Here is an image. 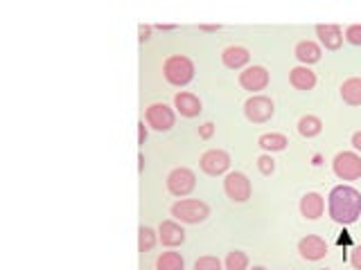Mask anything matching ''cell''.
<instances>
[{"mask_svg":"<svg viewBox=\"0 0 361 270\" xmlns=\"http://www.w3.org/2000/svg\"><path fill=\"white\" fill-rule=\"evenodd\" d=\"M327 207L332 221L341 223V226H350L361 216V191L350 187V185H339L329 191Z\"/></svg>","mask_w":361,"mask_h":270,"instance_id":"1","label":"cell"},{"mask_svg":"<svg viewBox=\"0 0 361 270\" xmlns=\"http://www.w3.org/2000/svg\"><path fill=\"white\" fill-rule=\"evenodd\" d=\"M163 75L172 86H179V88L188 86L195 79V64L188 57H183V54H172V57L165 59Z\"/></svg>","mask_w":361,"mask_h":270,"instance_id":"2","label":"cell"},{"mask_svg":"<svg viewBox=\"0 0 361 270\" xmlns=\"http://www.w3.org/2000/svg\"><path fill=\"white\" fill-rule=\"evenodd\" d=\"M172 216L176 221L181 223H203L206 219L210 216V207L203 203V200H197V198H183V200H176L172 205Z\"/></svg>","mask_w":361,"mask_h":270,"instance_id":"3","label":"cell"},{"mask_svg":"<svg viewBox=\"0 0 361 270\" xmlns=\"http://www.w3.org/2000/svg\"><path fill=\"white\" fill-rule=\"evenodd\" d=\"M332 169H334L336 178L357 180V178H361V156H357L355 151L336 153V158L332 162Z\"/></svg>","mask_w":361,"mask_h":270,"instance_id":"4","label":"cell"},{"mask_svg":"<svg viewBox=\"0 0 361 270\" xmlns=\"http://www.w3.org/2000/svg\"><path fill=\"white\" fill-rule=\"evenodd\" d=\"M195 187H197V176L188 167H176L170 172V176H167V189H170L172 196L183 198Z\"/></svg>","mask_w":361,"mask_h":270,"instance_id":"5","label":"cell"},{"mask_svg":"<svg viewBox=\"0 0 361 270\" xmlns=\"http://www.w3.org/2000/svg\"><path fill=\"white\" fill-rule=\"evenodd\" d=\"M273 102L264 95H256L247 99V104H244V115H247V120L253 122V124H264L273 118Z\"/></svg>","mask_w":361,"mask_h":270,"instance_id":"6","label":"cell"},{"mask_svg":"<svg viewBox=\"0 0 361 270\" xmlns=\"http://www.w3.org/2000/svg\"><path fill=\"white\" fill-rule=\"evenodd\" d=\"M224 191L233 203H244L251 198V180L242 172H230L224 178Z\"/></svg>","mask_w":361,"mask_h":270,"instance_id":"7","label":"cell"},{"mask_svg":"<svg viewBox=\"0 0 361 270\" xmlns=\"http://www.w3.org/2000/svg\"><path fill=\"white\" fill-rule=\"evenodd\" d=\"M199 167H201V172L208 176H221L230 169V156L221 149H210L203 153L201 160H199Z\"/></svg>","mask_w":361,"mask_h":270,"instance_id":"8","label":"cell"},{"mask_svg":"<svg viewBox=\"0 0 361 270\" xmlns=\"http://www.w3.org/2000/svg\"><path fill=\"white\" fill-rule=\"evenodd\" d=\"M145 120H147V124L156 131H170L176 122V115L174 111L167 104H151L147 108V113H145Z\"/></svg>","mask_w":361,"mask_h":270,"instance_id":"9","label":"cell"},{"mask_svg":"<svg viewBox=\"0 0 361 270\" xmlns=\"http://www.w3.org/2000/svg\"><path fill=\"white\" fill-rule=\"evenodd\" d=\"M240 86L244 90H251V92H260L269 86V72L266 68L262 66H249L244 68V72H240Z\"/></svg>","mask_w":361,"mask_h":270,"instance_id":"10","label":"cell"},{"mask_svg":"<svg viewBox=\"0 0 361 270\" xmlns=\"http://www.w3.org/2000/svg\"><path fill=\"white\" fill-rule=\"evenodd\" d=\"M327 243H325V239H321L316 234H310V237H305L298 241V252H301V257L307 259V261H321V259H325V254H327Z\"/></svg>","mask_w":361,"mask_h":270,"instance_id":"11","label":"cell"},{"mask_svg":"<svg viewBox=\"0 0 361 270\" xmlns=\"http://www.w3.org/2000/svg\"><path fill=\"white\" fill-rule=\"evenodd\" d=\"M158 239L167 248H176V245L186 241V232H183V228L176 221H163L158 226Z\"/></svg>","mask_w":361,"mask_h":270,"instance_id":"12","label":"cell"},{"mask_svg":"<svg viewBox=\"0 0 361 270\" xmlns=\"http://www.w3.org/2000/svg\"><path fill=\"white\" fill-rule=\"evenodd\" d=\"M325 210V200L316 191H307V194L301 198V214L305 216L307 221H316L323 216Z\"/></svg>","mask_w":361,"mask_h":270,"instance_id":"13","label":"cell"},{"mask_svg":"<svg viewBox=\"0 0 361 270\" xmlns=\"http://www.w3.org/2000/svg\"><path fill=\"white\" fill-rule=\"evenodd\" d=\"M174 106H176V111L183 115V118H197V115L203 111L201 99H199L197 95H192V92H176Z\"/></svg>","mask_w":361,"mask_h":270,"instance_id":"14","label":"cell"},{"mask_svg":"<svg viewBox=\"0 0 361 270\" xmlns=\"http://www.w3.org/2000/svg\"><path fill=\"white\" fill-rule=\"evenodd\" d=\"M221 61H224V66L230 68V70H242L244 66H249L251 54L242 45H230V48L221 52Z\"/></svg>","mask_w":361,"mask_h":270,"instance_id":"15","label":"cell"},{"mask_svg":"<svg viewBox=\"0 0 361 270\" xmlns=\"http://www.w3.org/2000/svg\"><path fill=\"white\" fill-rule=\"evenodd\" d=\"M316 36L325 50H339L345 38L339 25H316Z\"/></svg>","mask_w":361,"mask_h":270,"instance_id":"16","label":"cell"},{"mask_svg":"<svg viewBox=\"0 0 361 270\" xmlns=\"http://www.w3.org/2000/svg\"><path fill=\"white\" fill-rule=\"evenodd\" d=\"M289 81L296 90H312L316 86V75H314L307 66H298L289 72Z\"/></svg>","mask_w":361,"mask_h":270,"instance_id":"17","label":"cell"},{"mask_svg":"<svg viewBox=\"0 0 361 270\" xmlns=\"http://www.w3.org/2000/svg\"><path fill=\"white\" fill-rule=\"evenodd\" d=\"M321 45L314 43V41H301L296 45V59L301 61L303 66H312L316 64V61H321Z\"/></svg>","mask_w":361,"mask_h":270,"instance_id":"18","label":"cell"},{"mask_svg":"<svg viewBox=\"0 0 361 270\" xmlns=\"http://www.w3.org/2000/svg\"><path fill=\"white\" fill-rule=\"evenodd\" d=\"M341 99L348 106H361V79L350 77L341 83Z\"/></svg>","mask_w":361,"mask_h":270,"instance_id":"19","label":"cell"},{"mask_svg":"<svg viewBox=\"0 0 361 270\" xmlns=\"http://www.w3.org/2000/svg\"><path fill=\"white\" fill-rule=\"evenodd\" d=\"M321 131H323V122H321V118H316V115H305V118H301V122H298V133L303 137H316Z\"/></svg>","mask_w":361,"mask_h":270,"instance_id":"20","label":"cell"},{"mask_svg":"<svg viewBox=\"0 0 361 270\" xmlns=\"http://www.w3.org/2000/svg\"><path fill=\"white\" fill-rule=\"evenodd\" d=\"M258 144L262 146L264 151L273 153V151H285L287 144H289V140H287V137L282 135V133H264V135L258 140Z\"/></svg>","mask_w":361,"mask_h":270,"instance_id":"21","label":"cell"},{"mask_svg":"<svg viewBox=\"0 0 361 270\" xmlns=\"http://www.w3.org/2000/svg\"><path fill=\"white\" fill-rule=\"evenodd\" d=\"M156 270H186V261L179 252H163L156 259Z\"/></svg>","mask_w":361,"mask_h":270,"instance_id":"22","label":"cell"},{"mask_svg":"<svg viewBox=\"0 0 361 270\" xmlns=\"http://www.w3.org/2000/svg\"><path fill=\"white\" fill-rule=\"evenodd\" d=\"M156 241H158L156 232H153V230L147 228V226H140V230H138V250L149 252L153 245H156Z\"/></svg>","mask_w":361,"mask_h":270,"instance_id":"23","label":"cell"},{"mask_svg":"<svg viewBox=\"0 0 361 270\" xmlns=\"http://www.w3.org/2000/svg\"><path fill=\"white\" fill-rule=\"evenodd\" d=\"M247 268H249V257H247V252H242V250L228 252V257H226V270H247Z\"/></svg>","mask_w":361,"mask_h":270,"instance_id":"24","label":"cell"},{"mask_svg":"<svg viewBox=\"0 0 361 270\" xmlns=\"http://www.w3.org/2000/svg\"><path fill=\"white\" fill-rule=\"evenodd\" d=\"M195 270H221V261L217 257H201L195 261Z\"/></svg>","mask_w":361,"mask_h":270,"instance_id":"25","label":"cell"},{"mask_svg":"<svg viewBox=\"0 0 361 270\" xmlns=\"http://www.w3.org/2000/svg\"><path fill=\"white\" fill-rule=\"evenodd\" d=\"M258 169H260V174H264V176H271L275 172V160L271 156H260L258 158Z\"/></svg>","mask_w":361,"mask_h":270,"instance_id":"26","label":"cell"},{"mask_svg":"<svg viewBox=\"0 0 361 270\" xmlns=\"http://www.w3.org/2000/svg\"><path fill=\"white\" fill-rule=\"evenodd\" d=\"M345 41L352 45H361V25H350L345 29Z\"/></svg>","mask_w":361,"mask_h":270,"instance_id":"27","label":"cell"},{"mask_svg":"<svg viewBox=\"0 0 361 270\" xmlns=\"http://www.w3.org/2000/svg\"><path fill=\"white\" fill-rule=\"evenodd\" d=\"M212 133H214L212 122H206V124L199 126V137H201V140H208V137H212Z\"/></svg>","mask_w":361,"mask_h":270,"instance_id":"28","label":"cell"},{"mask_svg":"<svg viewBox=\"0 0 361 270\" xmlns=\"http://www.w3.org/2000/svg\"><path fill=\"white\" fill-rule=\"evenodd\" d=\"M350 261H352V266H355L357 270H361V245H357V248L352 250V257H350Z\"/></svg>","mask_w":361,"mask_h":270,"instance_id":"29","label":"cell"},{"mask_svg":"<svg viewBox=\"0 0 361 270\" xmlns=\"http://www.w3.org/2000/svg\"><path fill=\"white\" fill-rule=\"evenodd\" d=\"M147 140V129H145V122H138V144H145Z\"/></svg>","mask_w":361,"mask_h":270,"instance_id":"30","label":"cell"},{"mask_svg":"<svg viewBox=\"0 0 361 270\" xmlns=\"http://www.w3.org/2000/svg\"><path fill=\"white\" fill-rule=\"evenodd\" d=\"M138 34H140V36H138V38H140V43H145L151 36V27L149 25H140V27H138Z\"/></svg>","mask_w":361,"mask_h":270,"instance_id":"31","label":"cell"},{"mask_svg":"<svg viewBox=\"0 0 361 270\" xmlns=\"http://www.w3.org/2000/svg\"><path fill=\"white\" fill-rule=\"evenodd\" d=\"M352 146H355V149L361 153V131H357V133L352 135Z\"/></svg>","mask_w":361,"mask_h":270,"instance_id":"32","label":"cell"},{"mask_svg":"<svg viewBox=\"0 0 361 270\" xmlns=\"http://www.w3.org/2000/svg\"><path fill=\"white\" fill-rule=\"evenodd\" d=\"M199 29H201V32H217L219 25H201Z\"/></svg>","mask_w":361,"mask_h":270,"instance_id":"33","label":"cell"},{"mask_svg":"<svg viewBox=\"0 0 361 270\" xmlns=\"http://www.w3.org/2000/svg\"><path fill=\"white\" fill-rule=\"evenodd\" d=\"M350 241H352L350 234H348V232H341V237H339V243L343 245V243H350Z\"/></svg>","mask_w":361,"mask_h":270,"instance_id":"34","label":"cell"},{"mask_svg":"<svg viewBox=\"0 0 361 270\" xmlns=\"http://www.w3.org/2000/svg\"><path fill=\"white\" fill-rule=\"evenodd\" d=\"M158 29H163V32H172V29H176V25H156Z\"/></svg>","mask_w":361,"mask_h":270,"instance_id":"35","label":"cell"},{"mask_svg":"<svg viewBox=\"0 0 361 270\" xmlns=\"http://www.w3.org/2000/svg\"><path fill=\"white\" fill-rule=\"evenodd\" d=\"M251 270H266V268H262V266H253Z\"/></svg>","mask_w":361,"mask_h":270,"instance_id":"36","label":"cell"},{"mask_svg":"<svg viewBox=\"0 0 361 270\" xmlns=\"http://www.w3.org/2000/svg\"><path fill=\"white\" fill-rule=\"evenodd\" d=\"M321 270H327V268H321Z\"/></svg>","mask_w":361,"mask_h":270,"instance_id":"37","label":"cell"}]
</instances>
